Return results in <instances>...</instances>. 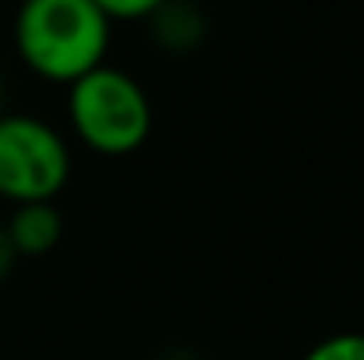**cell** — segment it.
<instances>
[{
    "label": "cell",
    "instance_id": "6da1fadb",
    "mask_svg": "<svg viewBox=\"0 0 364 360\" xmlns=\"http://www.w3.org/2000/svg\"><path fill=\"white\" fill-rule=\"evenodd\" d=\"M114 21L92 0H21L14 50L21 64L53 85H71L107 64Z\"/></svg>",
    "mask_w": 364,
    "mask_h": 360
},
{
    "label": "cell",
    "instance_id": "7a4b0ae2",
    "mask_svg": "<svg viewBox=\"0 0 364 360\" xmlns=\"http://www.w3.org/2000/svg\"><path fill=\"white\" fill-rule=\"evenodd\" d=\"M152 99L145 85L124 67L100 64L68 85V127L75 141L96 156L124 159L152 134Z\"/></svg>",
    "mask_w": 364,
    "mask_h": 360
},
{
    "label": "cell",
    "instance_id": "3957f363",
    "mask_svg": "<svg viewBox=\"0 0 364 360\" xmlns=\"http://www.w3.org/2000/svg\"><path fill=\"white\" fill-rule=\"evenodd\" d=\"M75 152L64 131L32 114L0 117V198L14 205L57 202L71 184Z\"/></svg>",
    "mask_w": 364,
    "mask_h": 360
},
{
    "label": "cell",
    "instance_id": "277c9868",
    "mask_svg": "<svg viewBox=\"0 0 364 360\" xmlns=\"http://www.w3.org/2000/svg\"><path fill=\"white\" fill-rule=\"evenodd\" d=\"M4 234L18 258H46L64 240V216L53 202H28L14 205L4 219Z\"/></svg>",
    "mask_w": 364,
    "mask_h": 360
},
{
    "label": "cell",
    "instance_id": "5b68a950",
    "mask_svg": "<svg viewBox=\"0 0 364 360\" xmlns=\"http://www.w3.org/2000/svg\"><path fill=\"white\" fill-rule=\"evenodd\" d=\"M145 25H149L152 43H156L163 53H170V57H188V53H195V50L205 43V36H209V18H205V11H202L198 4H191V0H166V4H159V7L145 18Z\"/></svg>",
    "mask_w": 364,
    "mask_h": 360
},
{
    "label": "cell",
    "instance_id": "8992f818",
    "mask_svg": "<svg viewBox=\"0 0 364 360\" xmlns=\"http://www.w3.org/2000/svg\"><path fill=\"white\" fill-rule=\"evenodd\" d=\"M301 360H364V332H336L318 339Z\"/></svg>",
    "mask_w": 364,
    "mask_h": 360
},
{
    "label": "cell",
    "instance_id": "52a82bcc",
    "mask_svg": "<svg viewBox=\"0 0 364 360\" xmlns=\"http://www.w3.org/2000/svg\"><path fill=\"white\" fill-rule=\"evenodd\" d=\"M110 21H145L166 0H92Z\"/></svg>",
    "mask_w": 364,
    "mask_h": 360
},
{
    "label": "cell",
    "instance_id": "ba28073f",
    "mask_svg": "<svg viewBox=\"0 0 364 360\" xmlns=\"http://www.w3.org/2000/svg\"><path fill=\"white\" fill-rule=\"evenodd\" d=\"M14 265H18V254L11 251V240L4 234V223H0V283L14 272Z\"/></svg>",
    "mask_w": 364,
    "mask_h": 360
},
{
    "label": "cell",
    "instance_id": "9c48e42d",
    "mask_svg": "<svg viewBox=\"0 0 364 360\" xmlns=\"http://www.w3.org/2000/svg\"><path fill=\"white\" fill-rule=\"evenodd\" d=\"M4 114H11V110H7V82H4V75H0V117H4Z\"/></svg>",
    "mask_w": 364,
    "mask_h": 360
}]
</instances>
